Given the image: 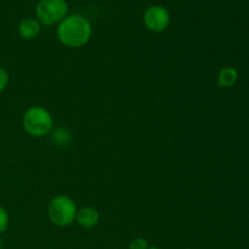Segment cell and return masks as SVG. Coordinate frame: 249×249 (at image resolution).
<instances>
[{
  "label": "cell",
  "mask_w": 249,
  "mask_h": 249,
  "mask_svg": "<svg viewBox=\"0 0 249 249\" xmlns=\"http://www.w3.org/2000/svg\"><path fill=\"white\" fill-rule=\"evenodd\" d=\"M10 82V75L5 68L0 67V94L7 88Z\"/></svg>",
  "instance_id": "obj_12"
},
{
  "label": "cell",
  "mask_w": 249,
  "mask_h": 249,
  "mask_svg": "<svg viewBox=\"0 0 249 249\" xmlns=\"http://www.w3.org/2000/svg\"><path fill=\"white\" fill-rule=\"evenodd\" d=\"M22 125L24 131L33 138L48 135L53 125L50 112L41 106H31L23 114Z\"/></svg>",
  "instance_id": "obj_2"
},
{
  "label": "cell",
  "mask_w": 249,
  "mask_h": 249,
  "mask_svg": "<svg viewBox=\"0 0 249 249\" xmlns=\"http://www.w3.org/2000/svg\"><path fill=\"white\" fill-rule=\"evenodd\" d=\"M17 31H18L21 38L26 39V40H33L40 34L41 23L36 18L28 17L19 22Z\"/></svg>",
  "instance_id": "obj_6"
},
{
  "label": "cell",
  "mask_w": 249,
  "mask_h": 249,
  "mask_svg": "<svg viewBox=\"0 0 249 249\" xmlns=\"http://www.w3.org/2000/svg\"><path fill=\"white\" fill-rule=\"evenodd\" d=\"M143 24L148 31L153 33H160L165 31L170 24V14L164 6L153 5L143 14Z\"/></svg>",
  "instance_id": "obj_5"
},
{
  "label": "cell",
  "mask_w": 249,
  "mask_h": 249,
  "mask_svg": "<svg viewBox=\"0 0 249 249\" xmlns=\"http://www.w3.org/2000/svg\"><path fill=\"white\" fill-rule=\"evenodd\" d=\"M186 249H194V248H186Z\"/></svg>",
  "instance_id": "obj_15"
},
{
  "label": "cell",
  "mask_w": 249,
  "mask_h": 249,
  "mask_svg": "<svg viewBox=\"0 0 249 249\" xmlns=\"http://www.w3.org/2000/svg\"><path fill=\"white\" fill-rule=\"evenodd\" d=\"M56 33L61 44L67 48H82L91 38L92 27L87 17L71 15L58 23Z\"/></svg>",
  "instance_id": "obj_1"
},
{
  "label": "cell",
  "mask_w": 249,
  "mask_h": 249,
  "mask_svg": "<svg viewBox=\"0 0 249 249\" xmlns=\"http://www.w3.org/2000/svg\"><path fill=\"white\" fill-rule=\"evenodd\" d=\"M150 246H148L147 241L142 237H136L134 240L130 241L129 243V249H147Z\"/></svg>",
  "instance_id": "obj_11"
},
{
  "label": "cell",
  "mask_w": 249,
  "mask_h": 249,
  "mask_svg": "<svg viewBox=\"0 0 249 249\" xmlns=\"http://www.w3.org/2000/svg\"><path fill=\"white\" fill-rule=\"evenodd\" d=\"M67 14L66 0H40L36 7V19L45 26L58 24L67 17Z\"/></svg>",
  "instance_id": "obj_4"
},
{
  "label": "cell",
  "mask_w": 249,
  "mask_h": 249,
  "mask_svg": "<svg viewBox=\"0 0 249 249\" xmlns=\"http://www.w3.org/2000/svg\"><path fill=\"white\" fill-rule=\"evenodd\" d=\"M100 220L99 212L92 207H84L77 212L75 221L84 229H91L97 225Z\"/></svg>",
  "instance_id": "obj_7"
},
{
  "label": "cell",
  "mask_w": 249,
  "mask_h": 249,
  "mask_svg": "<svg viewBox=\"0 0 249 249\" xmlns=\"http://www.w3.org/2000/svg\"><path fill=\"white\" fill-rule=\"evenodd\" d=\"M10 223V216L6 209L0 206V235L7 230Z\"/></svg>",
  "instance_id": "obj_10"
},
{
  "label": "cell",
  "mask_w": 249,
  "mask_h": 249,
  "mask_svg": "<svg viewBox=\"0 0 249 249\" xmlns=\"http://www.w3.org/2000/svg\"><path fill=\"white\" fill-rule=\"evenodd\" d=\"M238 79L237 71L233 67H225L219 72L218 85L220 88H231L236 84Z\"/></svg>",
  "instance_id": "obj_8"
},
{
  "label": "cell",
  "mask_w": 249,
  "mask_h": 249,
  "mask_svg": "<svg viewBox=\"0 0 249 249\" xmlns=\"http://www.w3.org/2000/svg\"><path fill=\"white\" fill-rule=\"evenodd\" d=\"M147 249H160V247H156V246H152V247H148Z\"/></svg>",
  "instance_id": "obj_14"
},
{
  "label": "cell",
  "mask_w": 249,
  "mask_h": 249,
  "mask_svg": "<svg viewBox=\"0 0 249 249\" xmlns=\"http://www.w3.org/2000/svg\"><path fill=\"white\" fill-rule=\"evenodd\" d=\"M77 206L71 197L58 195L51 199L48 208L49 218L51 223L60 228L72 225L77 216Z\"/></svg>",
  "instance_id": "obj_3"
},
{
  "label": "cell",
  "mask_w": 249,
  "mask_h": 249,
  "mask_svg": "<svg viewBox=\"0 0 249 249\" xmlns=\"http://www.w3.org/2000/svg\"><path fill=\"white\" fill-rule=\"evenodd\" d=\"M53 141L58 146H67L72 141V135L66 128H57L53 133Z\"/></svg>",
  "instance_id": "obj_9"
},
{
  "label": "cell",
  "mask_w": 249,
  "mask_h": 249,
  "mask_svg": "<svg viewBox=\"0 0 249 249\" xmlns=\"http://www.w3.org/2000/svg\"><path fill=\"white\" fill-rule=\"evenodd\" d=\"M4 248V241H2V238L0 237V249Z\"/></svg>",
  "instance_id": "obj_13"
}]
</instances>
